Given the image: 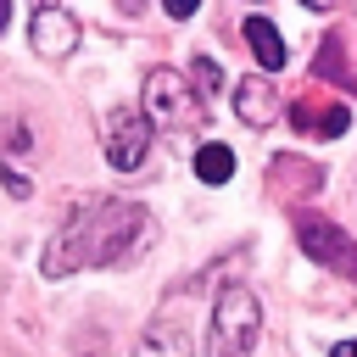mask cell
<instances>
[{
  "instance_id": "obj_1",
  "label": "cell",
  "mask_w": 357,
  "mask_h": 357,
  "mask_svg": "<svg viewBox=\"0 0 357 357\" xmlns=\"http://www.w3.org/2000/svg\"><path fill=\"white\" fill-rule=\"evenodd\" d=\"M145 240H151V212L145 206L117 201V195H95L84 206H73L67 223L45 240L39 268H45V279H67L78 268H112V262L134 257Z\"/></svg>"
},
{
  "instance_id": "obj_2",
  "label": "cell",
  "mask_w": 357,
  "mask_h": 357,
  "mask_svg": "<svg viewBox=\"0 0 357 357\" xmlns=\"http://www.w3.org/2000/svg\"><path fill=\"white\" fill-rule=\"evenodd\" d=\"M262 335V301L251 284H223L206 324V357H257Z\"/></svg>"
},
{
  "instance_id": "obj_3",
  "label": "cell",
  "mask_w": 357,
  "mask_h": 357,
  "mask_svg": "<svg viewBox=\"0 0 357 357\" xmlns=\"http://www.w3.org/2000/svg\"><path fill=\"white\" fill-rule=\"evenodd\" d=\"M145 117H151V128L195 134L206 123V100L190 89V78L178 67H151L145 73Z\"/></svg>"
},
{
  "instance_id": "obj_4",
  "label": "cell",
  "mask_w": 357,
  "mask_h": 357,
  "mask_svg": "<svg viewBox=\"0 0 357 357\" xmlns=\"http://www.w3.org/2000/svg\"><path fill=\"white\" fill-rule=\"evenodd\" d=\"M296 245L318 262V268H329V273H340V279H351L357 284V240L340 229V223H329V218H318V212H296Z\"/></svg>"
},
{
  "instance_id": "obj_5",
  "label": "cell",
  "mask_w": 357,
  "mask_h": 357,
  "mask_svg": "<svg viewBox=\"0 0 357 357\" xmlns=\"http://www.w3.org/2000/svg\"><path fill=\"white\" fill-rule=\"evenodd\" d=\"M145 156H151V117L134 112V106H117L106 117V162L117 173H134Z\"/></svg>"
},
{
  "instance_id": "obj_6",
  "label": "cell",
  "mask_w": 357,
  "mask_h": 357,
  "mask_svg": "<svg viewBox=\"0 0 357 357\" xmlns=\"http://www.w3.org/2000/svg\"><path fill=\"white\" fill-rule=\"evenodd\" d=\"M28 39H33V50H39L45 61H61V56H73V45H78V17H73L67 6H33Z\"/></svg>"
},
{
  "instance_id": "obj_7",
  "label": "cell",
  "mask_w": 357,
  "mask_h": 357,
  "mask_svg": "<svg viewBox=\"0 0 357 357\" xmlns=\"http://www.w3.org/2000/svg\"><path fill=\"white\" fill-rule=\"evenodd\" d=\"M234 112H240V123L268 128V123L279 117V89H273L262 73H251V78H240V84H234Z\"/></svg>"
},
{
  "instance_id": "obj_8",
  "label": "cell",
  "mask_w": 357,
  "mask_h": 357,
  "mask_svg": "<svg viewBox=\"0 0 357 357\" xmlns=\"http://www.w3.org/2000/svg\"><path fill=\"white\" fill-rule=\"evenodd\" d=\"M134 357H195V351H190V329H184V318H173V312L151 318L145 335H139V346H134Z\"/></svg>"
},
{
  "instance_id": "obj_9",
  "label": "cell",
  "mask_w": 357,
  "mask_h": 357,
  "mask_svg": "<svg viewBox=\"0 0 357 357\" xmlns=\"http://www.w3.org/2000/svg\"><path fill=\"white\" fill-rule=\"evenodd\" d=\"M245 45H251V56H257L268 73H279V67L290 61V50H284V39H279V28H273L268 17H245Z\"/></svg>"
},
{
  "instance_id": "obj_10",
  "label": "cell",
  "mask_w": 357,
  "mask_h": 357,
  "mask_svg": "<svg viewBox=\"0 0 357 357\" xmlns=\"http://www.w3.org/2000/svg\"><path fill=\"white\" fill-rule=\"evenodd\" d=\"M290 117H296V128H318L324 139H340V134H346V123H351V112H346V106H312V100H301Z\"/></svg>"
},
{
  "instance_id": "obj_11",
  "label": "cell",
  "mask_w": 357,
  "mask_h": 357,
  "mask_svg": "<svg viewBox=\"0 0 357 357\" xmlns=\"http://www.w3.org/2000/svg\"><path fill=\"white\" fill-rule=\"evenodd\" d=\"M195 178H201V184H229V178H234V151L218 145V139L201 145V151H195Z\"/></svg>"
},
{
  "instance_id": "obj_12",
  "label": "cell",
  "mask_w": 357,
  "mask_h": 357,
  "mask_svg": "<svg viewBox=\"0 0 357 357\" xmlns=\"http://www.w3.org/2000/svg\"><path fill=\"white\" fill-rule=\"evenodd\" d=\"M340 50H346V39H340V33H329V39H324V50H318V61H312V78H335V84L357 89V78L340 67Z\"/></svg>"
},
{
  "instance_id": "obj_13",
  "label": "cell",
  "mask_w": 357,
  "mask_h": 357,
  "mask_svg": "<svg viewBox=\"0 0 357 357\" xmlns=\"http://www.w3.org/2000/svg\"><path fill=\"white\" fill-rule=\"evenodd\" d=\"M190 84H195L201 100H206V95H223V67H218L212 56H195V61H190Z\"/></svg>"
},
{
  "instance_id": "obj_14",
  "label": "cell",
  "mask_w": 357,
  "mask_h": 357,
  "mask_svg": "<svg viewBox=\"0 0 357 357\" xmlns=\"http://www.w3.org/2000/svg\"><path fill=\"white\" fill-rule=\"evenodd\" d=\"M28 145H33L28 123L22 117H0V151H28Z\"/></svg>"
},
{
  "instance_id": "obj_15",
  "label": "cell",
  "mask_w": 357,
  "mask_h": 357,
  "mask_svg": "<svg viewBox=\"0 0 357 357\" xmlns=\"http://www.w3.org/2000/svg\"><path fill=\"white\" fill-rule=\"evenodd\" d=\"M273 173H296V162H290V156H279V162H273ZM301 184H307V190H324V167H307V173H301Z\"/></svg>"
},
{
  "instance_id": "obj_16",
  "label": "cell",
  "mask_w": 357,
  "mask_h": 357,
  "mask_svg": "<svg viewBox=\"0 0 357 357\" xmlns=\"http://www.w3.org/2000/svg\"><path fill=\"white\" fill-rule=\"evenodd\" d=\"M0 178H6V190H11L17 201H28V195H33V184H28V178H22L17 167H0Z\"/></svg>"
},
{
  "instance_id": "obj_17",
  "label": "cell",
  "mask_w": 357,
  "mask_h": 357,
  "mask_svg": "<svg viewBox=\"0 0 357 357\" xmlns=\"http://www.w3.org/2000/svg\"><path fill=\"white\" fill-rule=\"evenodd\" d=\"M329 357H357V340H340V346H335Z\"/></svg>"
},
{
  "instance_id": "obj_18",
  "label": "cell",
  "mask_w": 357,
  "mask_h": 357,
  "mask_svg": "<svg viewBox=\"0 0 357 357\" xmlns=\"http://www.w3.org/2000/svg\"><path fill=\"white\" fill-rule=\"evenodd\" d=\"M6 22H11V6H6V0H0V28H6Z\"/></svg>"
}]
</instances>
